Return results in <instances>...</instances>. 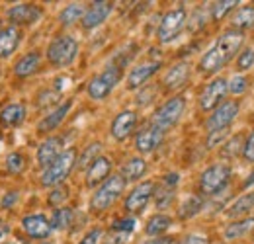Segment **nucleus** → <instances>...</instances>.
I'll use <instances>...</instances> for the list:
<instances>
[{
  "label": "nucleus",
  "mask_w": 254,
  "mask_h": 244,
  "mask_svg": "<svg viewBox=\"0 0 254 244\" xmlns=\"http://www.w3.org/2000/svg\"><path fill=\"white\" fill-rule=\"evenodd\" d=\"M245 41V33L237 30H227L219 35V39L215 41V45L203 53V57L199 59V70L203 74H213L219 72L227 62H231V59L239 53L241 45Z\"/></svg>",
  "instance_id": "obj_1"
},
{
  "label": "nucleus",
  "mask_w": 254,
  "mask_h": 244,
  "mask_svg": "<svg viewBox=\"0 0 254 244\" xmlns=\"http://www.w3.org/2000/svg\"><path fill=\"white\" fill-rule=\"evenodd\" d=\"M126 185L127 182L122 178V174H114L108 180H104L90 197V209L96 213H102V211L110 209L122 197V193L126 191Z\"/></svg>",
  "instance_id": "obj_2"
},
{
  "label": "nucleus",
  "mask_w": 254,
  "mask_h": 244,
  "mask_svg": "<svg viewBox=\"0 0 254 244\" xmlns=\"http://www.w3.org/2000/svg\"><path fill=\"white\" fill-rule=\"evenodd\" d=\"M74 164H76V151L74 149L63 151L43 170V174H41V185H45V187L61 185L68 178V174L72 172Z\"/></svg>",
  "instance_id": "obj_3"
},
{
  "label": "nucleus",
  "mask_w": 254,
  "mask_h": 244,
  "mask_svg": "<svg viewBox=\"0 0 254 244\" xmlns=\"http://www.w3.org/2000/svg\"><path fill=\"white\" fill-rule=\"evenodd\" d=\"M45 55L53 66H59V68L68 66L74 62L78 55V41L72 35H59L49 43Z\"/></svg>",
  "instance_id": "obj_4"
},
{
  "label": "nucleus",
  "mask_w": 254,
  "mask_h": 244,
  "mask_svg": "<svg viewBox=\"0 0 254 244\" xmlns=\"http://www.w3.org/2000/svg\"><path fill=\"white\" fill-rule=\"evenodd\" d=\"M184 110H186V98L184 96H174V98L166 100L159 110L153 114L151 125H155L162 133H166L170 127H174L176 123L180 122Z\"/></svg>",
  "instance_id": "obj_5"
},
{
  "label": "nucleus",
  "mask_w": 254,
  "mask_h": 244,
  "mask_svg": "<svg viewBox=\"0 0 254 244\" xmlns=\"http://www.w3.org/2000/svg\"><path fill=\"white\" fill-rule=\"evenodd\" d=\"M231 180V166L229 164H213L205 168L199 176V193L203 195H217Z\"/></svg>",
  "instance_id": "obj_6"
},
{
  "label": "nucleus",
  "mask_w": 254,
  "mask_h": 244,
  "mask_svg": "<svg viewBox=\"0 0 254 244\" xmlns=\"http://www.w3.org/2000/svg\"><path fill=\"white\" fill-rule=\"evenodd\" d=\"M120 80H122V68L116 64H110L108 68H104L100 74H96L88 82V88H86L88 96L92 100H104L120 84Z\"/></svg>",
  "instance_id": "obj_7"
},
{
  "label": "nucleus",
  "mask_w": 254,
  "mask_h": 244,
  "mask_svg": "<svg viewBox=\"0 0 254 244\" xmlns=\"http://www.w3.org/2000/svg\"><path fill=\"white\" fill-rule=\"evenodd\" d=\"M186 24H188V14H186L184 8H174V10L166 12L162 16V20H160L159 31H157L159 41L160 43L174 41L182 33V30L186 28Z\"/></svg>",
  "instance_id": "obj_8"
},
{
  "label": "nucleus",
  "mask_w": 254,
  "mask_h": 244,
  "mask_svg": "<svg viewBox=\"0 0 254 244\" xmlns=\"http://www.w3.org/2000/svg\"><path fill=\"white\" fill-rule=\"evenodd\" d=\"M237 116H239V102L237 100H227L211 112V116L205 122V127H207L209 133L229 129V125L237 120Z\"/></svg>",
  "instance_id": "obj_9"
},
{
  "label": "nucleus",
  "mask_w": 254,
  "mask_h": 244,
  "mask_svg": "<svg viewBox=\"0 0 254 244\" xmlns=\"http://www.w3.org/2000/svg\"><path fill=\"white\" fill-rule=\"evenodd\" d=\"M43 16V10L37 4H16L12 8L6 10V18L10 20V26L18 28V26H33L35 22H39Z\"/></svg>",
  "instance_id": "obj_10"
},
{
  "label": "nucleus",
  "mask_w": 254,
  "mask_h": 244,
  "mask_svg": "<svg viewBox=\"0 0 254 244\" xmlns=\"http://www.w3.org/2000/svg\"><path fill=\"white\" fill-rule=\"evenodd\" d=\"M155 189H157L155 182L137 183V185L129 191V195L126 197L127 213H141V211L147 207V203L151 201V197L155 195Z\"/></svg>",
  "instance_id": "obj_11"
},
{
  "label": "nucleus",
  "mask_w": 254,
  "mask_h": 244,
  "mask_svg": "<svg viewBox=\"0 0 254 244\" xmlns=\"http://www.w3.org/2000/svg\"><path fill=\"white\" fill-rule=\"evenodd\" d=\"M227 80L225 78H215L211 80L199 94V108L203 112H213L219 104H223V98L227 96Z\"/></svg>",
  "instance_id": "obj_12"
},
{
  "label": "nucleus",
  "mask_w": 254,
  "mask_h": 244,
  "mask_svg": "<svg viewBox=\"0 0 254 244\" xmlns=\"http://www.w3.org/2000/svg\"><path fill=\"white\" fill-rule=\"evenodd\" d=\"M162 141H164V133L157 129L155 125H147L135 135V149H137V153L149 154L157 151Z\"/></svg>",
  "instance_id": "obj_13"
},
{
  "label": "nucleus",
  "mask_w": 254,
  "mask_h": 244,
  "mask_svg": "<svg viewBox=\"0 0 254 244\" xmlns=\"http://www.w3.org/2000/svg\"><path fill=\"white\" fill-rule=\"evenodd\" d=\"M135 127H137V114L133 110H124L114 118L110 133L116 141H126L127 137L135 131Z\"/></svg>",
  "instance_id": "obj_14"
},
{
  "label": "nucleus",
  "mask_w": 254,
  "mask_h": 244,
  "mask_svg": "<svg viewBox=\"0 0 254 244\" xmlns=\"http://www.w3.org/2000/svg\"><path fill=\"white\" fill-rule=\"evenodd\" d=\"M22 229L30 239H35V241H45L53 233L49 219L45 215H26L22 219Z\"/></svg>",
  "instance_id": "obj_15"
},
{
  "label": "nucleus",
  "mask_w": 254,
  "mask_h": 244,
  "mask_svg": "<svg viewBox=\"0 0 254 244\" xmlns=\"http://www.w3.org/2000/svg\"><path fill=\"white\" fill-rule=\"evenodd\" d=\"M112 10H114L112 2H92L90 8L84 12V16L80 20L82 28L84 30H94L98 26H102L108 20V16L112 14Z\"/></svg>",
  "instance_id": "obj_16"
},
{
  "label": "nucleus",
  "mask_w": 254,
  "mask_h": 244,
  "mask_svg": "<svg viewBox=\"0 0 254 244\" xmlns=\"http://www.w3.org/2000/svg\"><path fill=\"white\" fill-rule=\"evenodd\" d=\"M190 72H191V66L190 62L186 61H180L176 62L174 66H170L162 78V86L166 90H178L182 86H186V82L190 80Z\"/></svg>",
  "instance_id": "obj_17"
},
{
  "label": "nucleus",
  "mask_w": 254,
  "mask_h": 244,
  "mask_svg": "<svg viewBox=\"0 0 254 244\" xmlns=\"http://www.w3.org/2000/svg\"><path fill=\"white\" fill-rule=\"evenodd\" d=\"M159 68H160L159 61L145 62V64H139V66L131 68V72H129V76H127V88H129V90L143 88L145 82H147L155 72H159Z\"/></svg>",
  "instance_id": "obj_18"
},
{
  "label": "nucleus",
  "mask_w": 254,
  "mask_h": 244,
  "mask_svg": "<svg viewBox=\"0 0 254 244\" xmlns=\"http://www.w3.org/2000/svg\"><path fill=\"white\" fill-rule=\"evenodd\" d=\"M110 172H112V160L108 156H98L86 170V185L88 187L100 185L104 180H108L112 176Z\"/></svg>",
  "instance_id": "obj_19"
},
{
  "label": "nucleus",
  "mask_w": 254,
  "mask_h": 244,
  "mask_svg": "<svg viewBox=\"0 0 254 244\" xmlns=\"http://www.w3.org/2000/svg\"><path fill=\"white\" fill-rule=\"evenodd\" d=\"M61 153H63V139L61 137H47L37 149V164L47 168Z\"/></svg>",
  "instance_id": "obj_20"
},
{
  "label": "nucleus",
  "mask_w": 254,
  "mask_h": 244,
  "mask_svg": "<svg viewBox=\"0 0 254 244\" xmlns=\"http://www.w3.org/2000/svg\"><path fill=\"white\" fill-rule=\"evenodd\" d=\"M70 108H72V100H66L61 106H57L53 112H49L41 122L37 123V131L39 133H51V131H55L64 122V118L70 112Z\"/></svg>",
  "instance_id": "obj_21"
},
{
  "label": "nucleus",
  "mask_w": 254,
  "mask_h": 244,
  "mask_svg": "<svg viewBox=\"0 0 254 244\" xmlns=\"http://www.w3.org/2000/svg\"><path fill=\"white\" fill-rule=\"evenodd\" d=\"M20 39H22L20 28H14V26L2 28L0 30V59L12 57L20 45Z\"/></svg>",
  "instance_id": "obj_22"
},
{
  "label": "nucleus",
  "mask_w": 254,
  "mask_h": 244,
  "mask_svg": "<svg viewBox=\"0 0 254 244\" xmlns=\"http://www.w3.org/2000/svg\"><path fill=\"white\" fill-rule=\"evenodd\" d=\"M39 66H41V53L39 51H30L14 64V72L20 78H28V76H32L39 70Z\"/></svg>",
  "instance_id": "obj_23"
},
{
  "label": "nucleus",
  "mask_w": 254,
  "mask_h": 244,
  "mask_svg": "<svg viewBox=\"0 0 254 244\" xmlns=\"http://www.w3.org/2000/svg\"><path fill=\"white\" fill-rule=\"evenodd\" d=\"M253 231H254V217H247V219L233 221L231 225H227L225 231H223V237H225V241H239V239L247 237Z\"/></svg>",
  "instance_id": "obj_24"
},
{
  "label": "nucleus",
  "mask_w": 254,
  "mask_h": 244,
  "mask_svg": "<svg viewBox=\"0 0 254 244\" xmlns=\"http://www.w3.org/2000/svg\"><path fill=\"white\" fill-rule=\"evenodd\" d=\"M145 172H147V162H145V158L133 156V158H129L126 164H124V168H122V178H124L126 182H137L139 178L145 176Z\"/></svg>",
  "instance_id": "obj_25"
},
{
  "label": "nucleus",
  "mask_w": 254,
  "mask_h": 244,
  "mask_svg": "<svg viewBox=\"0 0 254 244\" xmlns=\"http://www.w3.org/2000/svg\"><path fill=\"white\" fill-rule=\"evenodd\" d=\"M26 120V108L22 104H8L0 112V123L4 127H16Z\"/></svg>",
  "instance_id": "obj_26"
},
{
  "label": "nucleus",
  "mask_w": 254,
  "mask_h": 244,
  "mask_svg": "<svg viewBox=\"0 0 254 244\" xmlns=\"http://www.w3.org/2000/svg\"><path fill=\"white\" fill-rule=\"evenodd\" d=\"M254 26V6H243L239 8L231 18V30L245 31Z\"/></svg>",
  "instance_id": "obj_27"
},
{
  "label": "nucleus",
  "mask_w": 254,
  "mask_h": 244,
  "mask_svg": "<svg viewBox=\"0 0 254 244\" xmlns=\"http://www.w3.org/2000/svg\"><path fill=\"white\" fill-rule=\"evenodd\" d=\"M170 227H172V217H168V215H164V213H157L147 221L145 233H147L149 237H159V235H164Z\"/></svg>",
  "instance_id": "obj_28"
},
{
  "label": "nucleus",
  "mask_w": 254,
  "mask_h": 244,
  "mask_svg": "<svg viewBox=\"0 0 254 244\" xmlns=\"http://www.w3.org/2000/svg\"><path fill=\"white\" fill-rule=\"evenodd\" d=\"M254 209V191L251 193H245V195H241L225 213L227 217H231V219H235V217H241V215H247L251 213Z\"/></svg>",
  "instance_id": "obj_29"
},
{
  "label": "nucleus",
  "mask_w": 254,
  "mask_h": 244,
  "mask_svg": "<svg viewBox=\"0 0 254 244\" xmlns=\"http://www.w3.org/2000/svg\"><path fill=\"white\" fill-rule=\"evenodd\" d=\"M84 12H86V8H84V4H78V2H72V4H68V6H64L63 10H61V14H59V22H61L63 26H72L74 22H78V20H82V16H84Z\"/></svg>",
  "instance_id": "obj_30"
},
{
  "label": "nucleus",
  "mask_w": 254,
  "mask_h": 244,
  "mask_svg": "<svg viewBox=\"0 0 254 244\" xmlns=\"http://www.w3.org/2000/svg\"><path fill=\"white\" fill-rule=\"evenodd\" d=\"M72 219H74V211L70 207H59L55 209V213L51 217L49 225H51V231H64L72 225Z\"/></svg>",
  "instance_id": "obj_31"
},
{
  "label": "nucleus",
  "mask_w": 254,
  "mask_h": 244,
  "mask_svg": "<svg viewBox=\"0 0 254 244\" xmlns=\"http://www.w3.org/2000/svg\"><path fill=\"white\" fill-rule=\"evenodd\" d=\"M203 209V197L201 195H190L178 209V217L180 219H191Z\"/></svg>",
  "instance_id": "obj_32"
},
{
  "label": "nucleus",
  "mask_w": 254,
  "mask_h": 244,
  "mask_svg": "<svg viewBox=\"0 0 254 244\" xmlns=\"http://www.w3.org/2000/svg\"><path fill=\"white\" fill-rule=\"evenodd\" d=\"M237 4H239L237 0H219V2H215V4L211 6V18H213L215 22H219V20H223L229 12L235 10Z\"/></svg>",
  "instance_id": "obj_33"
},
{
  "label": "nucleus",
  "mask_w": 254,
  "mask_h": 244,
  "mask_svg": "<svg viewBox=\"0 0 254 244\" xmlns=\"http://www.w3.org/2000/svg\"><path fill=\"white\" fill-rule=\"evenodd\" d=\"M100 151H102V145H100V143H92V145H88V147H86V151L82 153V156H80V158H76L78 168H88L96 158L100 156Z\"/></svg>",
  "instance_id": "obj_34"
},
{
  "label": "nucleus",
  "mask_w": 254,
  "mask_h": 244,
  "mask_svg": "<svg viewBox=\"0 0 254 244\" xmlns=\"http://www.w3.org/2000/svg\"><path fill=\"white\" fill-rule=\"evenodd\" d=\"M155 201L159 209H166L172 201H174V187H162V189H155Z\"/></svg>",
  "instance_id": "obj_35"
},
{
  "label": "nucleus",
  "mask_w": 254,
  "mask_h": 244,
  "mask_svg": "<svg viewBox=\"0 0 254 244\" xmlns=\"http://www.w3.org/2000/svg\"><path fill=\"white\" fill-rule=\"evenodd\" d=\"M26 166V158L22 156L20 153H10L8 158H6V170L10 174H20Z\"/></svg>",
  "instance_id": "obj_36"
},
{
  "label": "nucleus",
  "mask_w": 254,
  "mask_h": 244,
  "mask_svg": "<svg viewBox=\"0 0 254 244\" xmlns=\"http://www.w3.org/2000/svg\"><path fill=\"white\" fill-rule=\"evenodd\" d=\"M254 64V47H247L243 53H239V59H237V70H249Z\"/></svg>",
  "instance_id": "obj_37"
},
{
  "label": "nucleus",
  "mask_w": 254,
  "mask_h": 244,
  "mask_svg": "<svg viewBox=\"0 0 254 244\" xmlns=\"http://www.w3.org/2000/svg\"><path fill=\"white\" fill-rule=\"evenodd\" d=\"M112 231H114V233H122V235L133 233V231H135V219H133V217H127V219H118V221H114Z\"/></svg>",
  "instance_id": "obj_38"
},
{
  "label": "nucleus",
  "mask_w": 254,
  "mask_h": 244,
  "mask_svg": "<svg viewBox=\"0 0 254 244\" xmlns=\"http://www.w3.org/2000/svg\"><path fill=\"white\" fill-rule=\"evenodd\" d=\"M227 88H229L231 94H243V92L249 88V78H247V76H243V74L233 76V80H231V82H227Z\"/></svg>",
  "instance_id": "obj_39"
},
{
  "label": "nucleus",
  "mask_w": 254,
  "mask_h": 244,
  "mask_svg": "<svg viewBox=\"0 0 254 244\" xmlns=\"http://www.w3.org/2000/svg\"><path fill=\"white\" fill-rule=\"evenodd\" d=\"M66 197H68V189L63 185H55V189L49 193V205L59 207L63 201H66Z\"/></svg>",
  "instance_id": "obj_40"
},
{
  "label": "nucleus",
  "mask_w": 254,
  "mask_h": 244,
  "mask_svg": "<svg viewBox=\"0 0 254 244\" xmlns=\"http://www.w3.org/2000/svg\"><path fill=\"white\" fill-rule=\"evenodd\" d=\"M243 156H245V160H249V162H254V131L249 135V139H247V143L243 145Z\"/></svg>",
  "instance_id": "obj_41"
},
{
  "label": "nucleus",
  "mask_w": 254,
  "mask_h": 244,
  "mask_svg": "<svg viewBox=\"0 0 254 244\" xmlns=\"http://www.w3.org/2000/svg\"><path fill=\"white\" fill-rule=\"evenodd\" d=\"M102 229H92L90 233H86L84 237H82V241L78 244H100V241H102Z\"/></svg>",
  "instance_id": "obj_42"
},
{
  "label": "nucleus",
  "mask_w": 254,
  "mask_h": 244,
  "mask_svg": "<svg viewBox=\"0 0 254 244\" xmlns=\"http://www.w3.org/2000/svg\"><path fill=\"white\" fill-rule=\"evenodd\" d=\"M227 135H229V129H221V131H213V133H209L207 147H209V149H213L215 145H219V143H221Z\"/></svg>",
  "instance_id": "obj_43"
},
{
  "label": "nucleus",
  "mask_w": 254,
  "mask_h": 244,
  "mask_svg": "<svg viewBox=\"0 0 254 244\" xmlns=\"http://www.w3.org/2000/svg\"><path fill=\"white\" fill-rule=\"evenodd\" d=\"M172 244H207V241H205V237H199V235H188Z\"/></svg>",
  "instance_id": "obj_44"
},
{
  "label": "nucleus",
  "mask_w": 254,
  "mask_h": 244,
  "mask_svg": "<svg viewBox=\"0 0 254 244\" xmlns=\"http://www.w3.org/2000/svg\"><path fill=\"white\" fill-rule=\"evenodd\" d=\"M18 201V191H10V193H6L4 197H2V209H10L14 203Z\"/></svg>",
  "instance_id": "obj_45"
},
{
  "label": "nucleus",
  "mask_w": 254,
  "mask_h": 244,
  "mask_svg": "<svg viewBox=\"0 0 254 244\" xmlns=\"http://www.w3.org/2000/svg\"><path fill=\"white\" fill-rule=\"evenodd\" d=\"M237 145H239V137H235L233 141H229V143L225 145L227 149L223 151V154H225V156H231V154H235V153H237Z\"/></svg>",
  "instance_id": "obj_46"
},
{
  "label": "nucleus",
  "mask_w": 254,
  "mask_h": 244,
  "mask_svg": "<svg viewBox=\"0 0 254 244\" xmlns=\"http://www.w3.org/2000/svg\"><path fill=\"white\" fill-rule=\"evenodd\" d=\"M8 235H10V227H8V223H4V221L0 219V244H6Z\"/></svg>",
  "instance_id": "obj_47"
},
{
  "label": "nucleus",
  "mask_w": 254,
  "mask_h": 244,
  "mask_svg": "<svg viewBox=\"0 0 254 244\" xmlns=\"http://www.w3.org/2000/svg\"><path fill=\"white\" fill-rule=\"evenodd\" d=\"M178 180H180V176H178L176 172H172V174H166V176H164V185H168V187H174V185L178 183Z\"/></svg>",
  "instance_id": "obj_48"
},
{
  "label": "nucleus",
  "mask_w": 254,
  "mask_h": 244,
  "mask_svg": "<svg viewBox=\"0 0 254 244\" xmlns=\"http://www.w3.org/2000/svg\"><path fill=\"white\" fill-rule=\"evenodd\" d=\"M127 235H122V233H118V237H110V239H108V241H106V243L104 244H126L127 241Z\"/></svg>",
  "instance_id": "obj_49"
},
{
  "label": "nucleus",
  "mask_w": 254,
  "mask_h": 244,
  "mask_svg": "<svg viewBox=\"0 0 254 244\" xmlns=\"http://www.w3.org/2000/svg\"><path fill=\"white\" fill-rule=\"evenodd\" d=\"M143 244H172V241L166 239V237H160V239H153V241H147V243Z\"/></svg>",
  "instance_id": "obj_50"
},
{
  "label": "nucleus",
  "mask_w": 254,
  "mask_h": 244,
  "mask_svg": "<svg viewBox=\"0 0 254 244\" xmlns=\"http://www.w3.org/2000/svg\"><path fill=\"white\" fill-rule=\"evenodd\" d=\"M249 185H254V172H251V174L247 176V180L243 182V189H247Z\"/></svg>",
  "instance_id": "obj_51"
},
{
  "label": "nucleus",
  "mask_w": 254,
  "mask_h": 244,
  "mask_svg": "<svg viewBox=\"0 0 254 244\" xmlns=\"http://www.w3.org/2000/svg\"><path fill=\"white\" fill-rule=\"evenodd\" d=\"M39 244H51V243H47V241H41Z\"/></svg>",
  "instance_id": "obj_52"
},
{
  "label": "nucleus",
  "mask_w": 254,
  "mask_h": 244,
  "mask_svg": "<svg viewBox=\"0 0 254 244\" xmlns=\"http://www.w3.org/2000/svg\"><path fill=\"white\" fill-rule=\"evenodd\" d=\"M0 147H2V139H0Z\"/></svg>",
  "instance_id": "obj_53"
},
{
  "label": "nucleus",
  "mask_w": 254,
  "mask_h": 244,
  "mask_svg": "<svg viewBox=\"0 0 254 244\" xmlns=\"http://www.w3.org/2000/svg\"><path fill=\"white\" fill-rule=\"evenodd\" d=\"M6 244H8V243H6Z\"/></svg>",
  "instance_id": "obj_54"
},
{
  "label": "nucleus",
  "mask_w": 254,
  "mask_h": 244,
  "mask_svg": "<svg viewBox=\"0 0 254 244\" xmlns=\"http://www.w3.org/2000/svg\"><path fill=\"white\" fill-rule=\"evenodd\" d=\"M219 244H221V243H219Z\"/></svg>",
  "instance_id": "obj_55"
}]
</instances>
